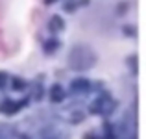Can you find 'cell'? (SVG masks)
<instances>
[{
	"mask_svg": "<svg viewBox=\"0 0 146 139\" xmlns=\"http://www.w3.org/2000/svg\"><path fill=\"white\" fill-rule=\"evenodd\" d=\"M50 98H52V102H59V100H63V89H61L59 86H54L52 91H50Z\"/></svg>",
	"mask_w": 146,
	"mask_h": 139,
	"instance_id": "277c9868",
	"label": "cell"
},
{
	"mask_svg": "<svg viewBox=\"0 0 146 139\" xmlns=\"http://www.w3.org/2000/svg\"><path fill=\"white\" fill-rule=\"evenodd\" d=\"M19 106H21V104L13 102V100H6V102L0 106V111H2V113H6V115H9V113H15V111L19 110Z\"/></svg>",
	"mask_w": 146,
	"mask_h": 139,
	"instance_id": "3957f363",
	"label": "cell"
},
{
	"mask_svg": "<svg viewBox=\"0 0 146 139\" xmlns=\"http://www.w3.org/2000/svg\"><path fill=\"white\" fill-rule=\"evenodd\" d=\"M70 89L74 93H85V91H89V82L83 78H78L70 84Z\"/></svg>",
	"mask_w": 146,
	"mask_h": 139,
	"instance_id": "7a4b0ae2",
	"label": "cell"
},
{
	"mask_svg": "<svg viewBox=\"0 0 146 139\" xmlns=\"http://www.w3.org/2000/svg\"><path fill=\"white\" fill-rule=\"evenodd\" d=\"M4 80H6V76H4V74H0V87L4 86Z\"/></svg>",
	"mask_w": 146,
	"mask_h": 139,
	"instance_id": "ba28073f",
	"label": "cell"
},
{
	"mask_svg": "<svg viewBox=\"0 0 146 139\" xmlns=\"http://www.w3.org/2000/svg\"><path fill=\"white\" fill-rule=\"evenodd\" d=\"M44 2H46V4H52V2H54V0H44Z\"/></svg>",
	"mask_w": 146,
	"mask_h": 139,
	"instance_id": "9c48e42d",
	"label": "cell"
},
{
	"mask_svg": "<svg viewBox=\"0 0 146 139\" xmlns=\"http://www.w3.org/2000/svg\"><path fill=\"white\" fill-rule=\"evenodd\" d=\"M13 87H15V89H22V87H24V82L19 80V78H15L13 80Z\"/></svg>",
	"mask_w": 146,
	"mask_h": 139,
	"instance_id": "8992f818",
	"label": "cell"
},
{
	"mask_svg": "<svg viewBox=\"0 0 146 139\" xmlns=\"http://www.w3.org/2000/svg\"><path fill=\"white\" fill-rule=\"evenodd\" d=\"M68 61H70V67L76 69V71H85V69L93 67L94 61H96V56L91 48L87 46H76L72 48L70 56H68Z\"/></svg>",
	"mask_w": 146,
	"mask_h": 139,
	"instance_id": "6da1fadb",
	"label": "cell"
},
{
	"mask_svg": "<svg viewBox=\"0 0 146 139\" xmlns=\"http://www.w3.org/2000/svg\"><path fill=\"white\" fill-rule=\"evenodd\" d=\"M0 139H2V137H0Z\"/></svg>",
	"mask_w": 146,
	"mask_h": 139,
	"instance_id": "30bf717a",
	"label": "cell"
},
{
	"mask_svg": "<svg viewBox=\"0 0 146 139\" xmlns=\"http://www.w3.org/2000/svg\"><path fill=\"white\" fill-rule=\"evenodd\" d=\"M61 28H63V21H61L59 17H52V21H50V30L56 32V30H61Z\"/></svg>",
	"mask_w": 146,
	"mask_h": 139,
	"instance_id": "5b68a950",
	"label": "cell"
},
{
	"mask_svg": "<svg viewBox=\"0 0 146 139\" xmlns=\"http://www.w3.org/2000/svg\"><path fill=\"white\" fill-rule=\"evenodd\" d=\"M56 46H57V43H56V41H52V43H48V45H46V50H48V52H52Z\"/></svg>",
	"mask_w": 146,
	"mask_h": 139,
	"instance_id": "52a82bcc",
	"label": "cell"
}]
</instances>
